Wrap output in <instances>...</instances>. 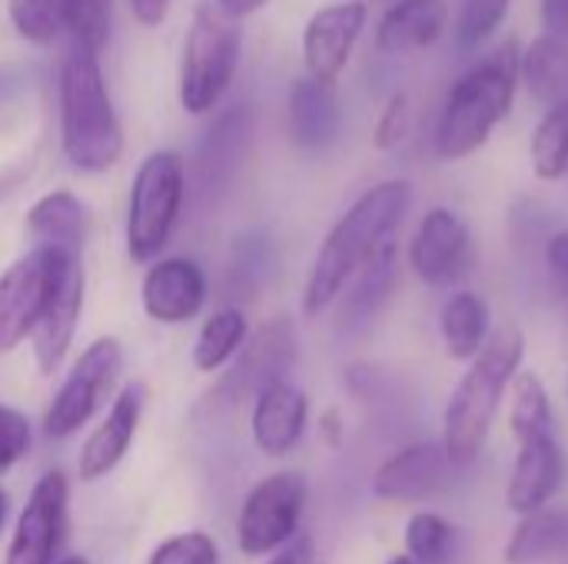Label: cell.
<instances>
[{"label":"cell","instance_id":"obj_1","mask_svg":"<svg viewBox=\"0 0 568 564\" xmlns=\"http://www.w3.org/2000/svg\"><path fill=\"white\" fill-rule=\"evenodd\" d=\"M413 206V183L409 180H386L366 189L329 229L313 263V273L303 289V312L320 316L326 312L353 279V273L389 239L396 236L403 216Z\"/></svg>","mask_w":568,"mask_h":564},{"label":"cell","instance_id":"obj_2","mask_svg":"<svg viewBox=\"0 0 568 564\" xmlns=\"http://www.w3.org/2000/svg\"><path fill=\"white\" fill-rule=\"evenodd\" d=\"M523 356L526 336L519 326L506 322L496 332H489L486 346L469 359V369L456 382L443 419V445L456 469H469L483 455L489 429L496 422V412L513 376L523 366Z\"/></svg>","mask_w":568,"mask_h":564},{"label":"cell","instance_id":"obj_3","mask_svg":"<svg viewBox=\"0 0 568 564\" xmlns=\"http://www.w3.org/2000/svg\"><path fill=\"white\" fill-rule=\"evenodd\" d=\"M60 143L70 166L106 173L123 156V130L100 70V50L73 40L60 66Z\"/></svg>","mask_w":568,"mask_h":564},{"label":"cell","instance_id":"obj_4","mask_svg":"<svg viewBox=\"0 0 568 564\" xmlns=\"http://www.w3.org/2000/svg\"><path fill=\"white\" fill-rule=\"evenodd\" d=\"M519 43L506 40L483 63L456 80L436 126V153L449 163L473 156L509 116L519 86Z\"/></svg>","mask_w":568,"mask_h":564},{"label":"cell","instance_id":"obj_5","mask_svg":"<svg viewBox=\"0 0 568 564\" xmlns=\"http://www.w3.org/2000/svg\"><path fill=\"white\" fill-rule=\"evenodd\" d=\"M243 33L220 3H203L190 23L180 63V103L186 113H213L240 66Z\"/></svg>","mask_w":568,"mask_h":564},{"label":"cell","instance_id":"obj_6","mask_svg":"<svg viewBox=\"0 0 568 564\" xmlns=\"http://www.w3.org/2000/svg\"><path fill=\"white\" fill-rule=\"evenodd\" d=\"M186 166L173 150L150 153L130 186L126 206V253L133 263H150L170 243V233L183 209Z\"/></svg>","mask_w":568,"mask_h":564},{"label":"cell","instance_id":"obj_7","mask_svg":"<svg viewBox=\"0 0 568 564\" xmlns=\"http://www.w3.org/2000/svg\"><path fill=\"white\" fill-rule=\"evenodd\" d=\"M123 369V346L113 336H103L90 342L80 359L73 362L70 376L63 379L60 392L53 396L47 416H43V435L60 442L80 432L110 399L116 379Z\"/></svg>","mask_w":568,"mask_h":564},{"label":"cell","instance_id":"obj_8","mask_svg":"<svg viewBox=\"0 0 568 564\" xmlns=\"http://www.w3.org/2000/svg\"><path fill=\"white\" fill-rule=\"evenodd\" d=\"M306 509V482L296 472H276L253 485L240 509L236 542L250 558L273 555L286 542L296 539L300 519Z\"/></svg>","mask_w":568,"mask_h":564},{"label":"cell","instance_id":"obj_9","mask_svg":"<svg viewBox=\"0 0 568 564\" xmlns=\"http://www.w3.org/2000/svg\"><path fill=\"white\" fill-rule=\"evenodd\" d=\"M236 362L230 366V372L220 379L216 386V402L223 406H240L256 399L266 386L283 382L286 372L296 362V329L290 319H270L263 322L253 336H246V342L240 346V352L233 356Z\"/></svg>","mask_w":568,"mask_h":564},{"label":"cell","instance_id":"obj_10","mask_svg":"<svg viewBox=\"0 0 568 564\" xmlns=\"http://www.w3.org/2000/svg\"><path fill=\"white\" fill-rule=\"evenodd\" d=\"M83 312V259L80 253L57 249V266H53V286L47 296V306L30 332L33 339V359L43 376H53L60 362L67 359L77 322Z\"/></svg>","mask_w":568,"mask_h":564},{"label":"cell","instance_id":"obj_11","mask_svg":"<svg viewBox=\"0 0 568 564\" xmlns=\"http://www.w3.org/2000/svg\"><path fill=\"white\" fill-rule=\"evenodd\" d=\"M53 266L57 249L37 246L0 276V356L13 352L33 332L53 286Z\"/></svg>","mask_w":568,"mask_h":564},{"label":"cell","instance_id":"obj_12","mask_svg":"<svg viewBox=\"0 0 568 564\" xmlns=\"http://www.w3.org/2000/svg\"><path fill=\"white\" fill-rule=\"evenodd\" d=\"M67 502H70L67 475L57 469L40 475L17 519L3 564H57V552L67 532Z\"/></svg>","mask_w":568,"mask_h":564},{"label":"cell","instance_id":"obj_13","mask_svg":"<svg viewBox=\"0 0 568 564\" xmlns=\"http://www.w3.org/2000/svg\"><path fill=\"white\" fill-rule=\"evenodd\" d=\"M469 253H473V236L466 219L449 206H433L419 219L416 236L409 243V266L426 286L443 289L463 279L469 266Z\"/></svg>","mask_w":568,"mask_h":564},{"label":"cell","instance_id":"obj_14","mask_svg":"<svg viewBox=\"0 0 568 564\" xmlns=\"http://www.w3.org/2000/svg\"><path fill=\"white\" fill-rule=\"evenodd\" d=\"M369 7L363 0H346V3H329L316 10L303 30V63L313 80L333 83L346 70L356 40L366 30Z\"/></svg>","mask_w":568,"mask_h":564},{"label":"cell","instance_id":"obj_15","mask_svg":"<svg viewBox=\"0 0 568 564\" xmlns=\"http://www.w3.org/2000/svg\"><path fill=\"white\" fill-rule=\"evenodd\" d=\"M453 472H459V469L449 462L446 445L416 442V445L399 449L376 469L373 492L383 502H423V499L443 492L449 485Z\"/></svg>","mask_w":568,"mask_h":564},{"label":"cell","instance_id":"obj_16","mask_svg":"<svg viewBox=\"0 0 568 564\" xmlns=\"http://www.w3.org/2000/svg\"><path fill=\"white\" fill-rule=\"evenodd\" d=\"M143 312L160 326L190 322L206 302V276L193 259H160L143 276Z\"/></svg>","mask_w":568,"mask_h":564},{"label":"cell","instance_id":"obj_17","mask_svg":"<svg viewBox=\"0 0 568 564\" xmlns=\"http://www.w3.org/2000/svg\"><path fill=\"white\" fill-rule=\"evenodd\" d=\"M562 479H566V455H562L556 432L523 439L509 485H506V505L516 515L546 509L552 502V495L559 492Z\"/></svg>","mask_w":568,"mask_h":564},{"label":"cell","instance_id":"obj_18","mask_svg":"<svg viewBox=\"0 0 568 564\" xmlns=\"http://www.w3.org/2000/svg\"><path fill=\"white\" fill-rule=\"evenodd\" d=\"M306 419H310V399L303 389H296L286 379L266 386L253 399V419H250L256 449L270 459L290 455L306 432Z\"/></svg>","mask_w":568,"mask_h":564},{"label":"cell","instance_id":"obj_19","mask_svg":"<svg viewBox=\"0 0 568 564\" xmlns=\"http://www.w3.org/2000/svg\"><path fill=\"white\" fill-rule=\"evenodd\" d=\"M140 416H143V386H126V389H120V396L113 399L106 419L93 429V435H90V439L83 442V449H80L77 472H80L83 482L106 479V475L123 462V455H126L130 445H133Z\"/></svg>","mask_w":568,"mask_h":564},{"label":"cell","instance_id":"obj_20","mask_svg":"<svg viewBox=\"0 0 568 564\" xmlns=\"http://www.w3.org/2000/svg\"><path fill=\"white\" fill-rule=\"evenodd\" d=\"M250 140H253V110L246 103L230 106L226 113L216 116V123L210 126V133L200 146V189L210 199L223 196L233 186V180L246 160Z\"/></svg>","mask_w":568,"mask_h":564},{"label":"cell","instance_id":"obj_21","mask_svg":"<svg viewBox=\"0 0 568 564\" xmlns=\"http://www.w3.org/2000/svg\"><path fill=\"white\" fill-rule=\"evenodd\" d=\"M446 20V0H396L376 27V50L386 57L429 50L443 37Z\"/></svg>","mask_w":568,"mask_h":564},{"label":"cell","instance_id":"obj_22","mask_svg":"<svg viewBox=\"0 0 568 564\" xmlns=\"http://www.w3.org/2000/svg\"><path fill=\"white\" fill-rule=\"evenodd\" d=\"M339 133V100L333 83L310 73L290 86V136L303 150H326Z\"/></svg>","mask_w":568,"mask_h":564},{"label":"cell","instance_id":"obj_23","mask_svg":"<svg viewBox=\"0 0 568 564\" xmlns=\"http://www.w3.org/2000/svg\"><path fill=\"white\" fill-rule=\"evenodd\" d=\"M349 293L339 306V326L343 329H363L376 319V312L386 306L393 286H396V236H389L346 283Z\"/></svg>","mask_w":568,"mask_h":564},{"label":"cell","instance_id":"obj_24","mask_svg":"<svg viewBox=\"0 0 568 564\" xmlns=\"http://www.w3.org/2000/svg\"><path fill=\"white\" fill-rule=\"evenodd\" d=\"M27 229L40 246L80 253L87 239V206L67 189H53L30 206Z\"/></svg>","mask_w":568,"mask_h":564},{"label":"cell","instance_id":"obj_25","mask_svg":"<svg viewBox=\"0 0 568 564\" xmlns=\"http://www.w3.org/2000/svg\"><path fill=\"white\" fill-rule=\"evenodd\" d=\"M439 329H443L446 352L456 362H469L486 346V339L493 332V312L479 293L463 289V293L449 296V302L443 306Z\"/></svg>","mask_w":568,"mask_h":564},{"label":"cell","instance_id":"obj_26","mask_svg":"<svg viewBox=\"0 0 568 564\" xmlns=\"http://www.w3.org/2000/svg\"><path fill=\"white\" fill-rule=\"evenodd\" d=\"M519 76L539 103H556L568 93V40L539 33L519 57Z\"/></svg>","mask_w":568,"mask_h":564},{"label":"cell","instance_id":"obj_27","mask_svg":"<svg viewBox=\"0 0 568 564\" xmlns=\"http://www.w3.org/2000/svg\"><path fill=\"white\" fill-rule=\"evenodd\" d=\"M562 552H568V512L536 509L516 525L506 545V564H539Z\"/></svg>","mask_w":568,"mask_h":564},{"label":"cell","instance_id":"obj_28","mask_svg":"<svg viewBox=\"0 0 568 564\" xmlns=\"http://www.w3.org/2000/svg\"><path fill=\"white\" fill-rule=\"evenodd\" d=\"M80 0H7L17 37L30 43H53L60 33H73Z\"/></svg>","mask_w":568,"mask_h":564},{"label":"cell","instance_id":"obj_29","mask_svg":"<svg viewBox=\"0 0 568 564\" xmlns=\"http://www.w3.org/2000/svg\"><path fill=\"white\" fill-rule=\"evenodd\" d=\"M246 336H250V326H246L243 309L226 306V309L213 312V316L203 322V329H200V336H196V346H193V362H196V369H200V372H216V369H223V366L240 352V346L246 342Z\"/></svg>","mask_w":568,"mask_h":564},{"label":"cell","instance_id":"obj_30","mask_svg":"<svg viewBox=\"0 0 568 564\" xmlns=\"http://www.w3.org/2000/svg\"><path fill=\"white\" fill-rule=\"evenodd\" d=\"M529 156H532V173L546 183H556L568 173V93L562 100L549 103L546 116L536 123Z\"/></svg>","mask_w":568,"mask_h":564},{"label":"cell","instance_id":"obj_31","mask_svg":"<svg viewBox=\"0 0 568 564\" xmlns=\"http://www.w3.org/2000/svg\"><path fill=\"white\" fill-rule=\"evenodd\" d=\"M509 429L516 442L552 432V402L536 372H516L509 382Z\"/></svg>","mask_w":568,"mask_h":564},{"label":"cell","instance_id":"obj_32","mask_svg":"<svg viewBox=\"0 0 568 564\" xmlns=\"http://www.w3.org/2000/svg\"><path fill=\"white\" fill-rule=\"evenodd\" d=\"M459 532L433 512H419L406 525V555L419 564H449Z\"/></svg>","mask_w":568,"mask_h":564},{"label":"cell","instance_id":"obj_33","mask_svg":"<svg viewBox=\"0 0 568 564\" xmlns=\"http://www.w3.org/2000/svg\"><path fill=\"white\" fill-rule=\"evenodd\" d=\"M270 273V246L263 236H243L233 246L230 256V289L240 293V299H256L263 279Z\"/></svg>","mask_w":568,"mask_h":564},{"label":"cell","instance_id":"obj_34","mask_svg":"<svg viewBox=\"0 0 568 564\" xmlns=\"http://www.w3.org/2000/svg\"><path fill=\"white\" fill-rule=\"evenodd\" d=\"M513 0H463L459 20H456V43L463 50L483 47L506 20Z\"/></svg>","mask_w":568,"mask_h":564},{"label":"cell","instance_id":"obj_35","mask_svg":"<svg viewBox=\"0 0 568 564\" xmlns=\"http://www.w3.org/2000/svg\"><path fill=\"white\" fill-rule=\"evenodd\" d=\"M146 564H220V545L206 532H180L163 539Z\"/></svg>","mask_w":568,"mask_h":564},{"label":"cell","instance_id":"obj_36","mask_svg":"<svg viewBox=\"0 0 568 564\" xmlns=\"http://www.w3.org/2000/svg\"><path fill=\"white\" fill-rule=\"evenodd\" d=\"M409 130H413V100H409V93H393L386 100L379 120H376L373 143H376V150H386L389 153V150H396V146L406 143Z\"/></svg>","mask_w":568,"mask_h":564},{"label":"cell","instance_id":"obj_37","mask_svg":"<svg viewBox=\"0 0 568 564\" xmlns=\"http://www.w3.org/2000/svg\"><path fill=\"white\" fill-rule=\"evenodd\" d=\"M30 452V422L20 409L0 406V472H10Z\"/></svg>","mask_w":568,"mask_h":564},{"label":"cell","instance_id":"obj_38","mask_svg":"<svg viewBox=\"0 0 568 564\" xmlns=\"http://www.w3.org/2000/svg\"><path fill=\"white\" fill-rule=\"evenodd\" d=\"M106 33H110V0H80L77 23H73L70 37L93 50H103Z\"/></svg>","mask_w":568,"mask_h":564},{"label":"cell","instance_id":"obj_39","mask_svg":"<svg viewBox=\"0 0 568 564\" xmlns=\"http://www.w3.org/2000/svg\"><path fill=\"white\" fill-rule=\"evenodd\" d=\"M539 20H542V33L568 40V0H542Z\"/></svg>","mask_w":568,"mask_h":564},{"label":"cell","instance_id":"obj_40","mask_svg":"<svg viewBox=\"0 0 568 564\" xmlns=\"http://www.w3.org/2000/svg\"><path fill=\"white\" fill-rule=\"evenodd\" d=\"M266 564H313V542L310 539H293L283 548H276Z\"/></svg>","mask_w":568,"mask_h":564},{"label":"cell","instance_id":"obj_41","mask_svg":"<svg viewBox=\"0 0 568 564\" xmlns=\"http://www.w3.org/2000/svg\"><path fill=\"white\" fill-rule=\"evenodd\" d=\"M170 0H130V13L143 23V27H160L166 20Z\"/></svg>","mask_w":568,"mask_h":564},{"label":"cell","instance_id":"obj_42","mask_svg":"<svg viewBox=\"0 0 568 564\" xmlns=\"http://www.w3.org/2000/svg\"><path fill=\"white\" fill-rule=\"evenodd\" d=\"M549 266H552L559 276H566L568 279V236L566 233H559V236L549 243Z\"/></svg>","mask_w":568,"mask_h":564},{"label":"cell","instance_id":"obj_43","mask_svg":"<svg viewBox=\"0 0 568 564\" xmlns=\"http://www.w3.org/2000/svg\"><path fill=\"white\" fill-rule=\"evenodd\" d=\"M230 17H236V20H243V17H250V13H256L266 0H216Z\"/></svg>","mask_w":568,"mask_h":564},{"label":"cell","instance_id":"obj_44","mask_svg":"<svg viewBox=\"0 0 568 564\" xmlns=\"http://www.w3.org/2000/svg\"><path fill=\"white\" fill-rule=\"evenodd\" d=\"M323 435L329 445H339V435H343V422H339V412H326L323 416Z\"/></svg>","mask_w":568,"mask_h":564},{"label":"cell","instance_id":"obj_45","mask_svg":"<svg viewBox=\"0 0 568 564\" xmlns=\"http://www.w3.org/2000/svg\"><path fill=\"white\" fill-rule=\"evenodd\" d=\"M3 522H7V495L0 492V529H3Z\"/></svg>","mask_w":568,"mask_h":564},{"label":"cell","instance_id":"obj_46","mask_svg":"<svg viewBox=\"0 0 568 564\" xmlns=\"http://www.w3.org/2000/svg\"><path fill=\"white\" fill-rule=\"evenodd\" d=\"M57 564H90L83 555H70V558H63V562H57Z\"/></svg>","mask_w":568,"mask_h":564},{"label":"cell","instance_id":"obj_47","mask_svg":"<svg viewBox=\"0 0 568 564\" xmlns=\"http://www.w3.org/2000/svg\"><path fill=\"white\" fill-rule=\"evenodd\" d=\"M389 564H419V562H413L409 555H399V558H393V562H389Z\"/></svg>","mask_w":568,"mask_h":564},{"label":"cell","instance_id":"obj_48","mask_svg":"<svg viewBox=\"0 0 568 564\" xmlns=\"http://www.w3.org/2000/svg\"><path fill=\"white\" fill-rule=\"evenodd\" d=\"M566 392H568V379H566Z\"/></svg>","mask_w":568,"mask_h":564},{"label":"cell","instance_id":"obj_49","mask_svg":"<svg viewBox=\"0 0 568 564\" xmlns=\"http://www.w3.org/2000/svg\"><path fill=\"white\" fill-rule=\"evenodd\" d=\"M566 236H568V233H566Z\"/></svg>","mask_w":568,"mask_h":564}]
</instances>
